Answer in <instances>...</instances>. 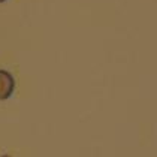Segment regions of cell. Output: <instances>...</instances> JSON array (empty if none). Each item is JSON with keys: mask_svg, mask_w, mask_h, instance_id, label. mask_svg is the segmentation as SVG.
Listing matches in <instances>:
<instances>
[{"mask_svg": "<svg viewBox=\"0 0 157 157\" xmlns=\"http://www.w3.org/2000/svg\"><path fill=\"white\" fill-rule=\"evenodd\" d=\"M3 2H6V0H0V3H3Z\"/></svg>", "mask_w": 157, "mask_h": 157, "instance_id": "cell-2", "label": "cell"}, {"mask_svg": "<svg viewBox=\"0 0 157 157\" xmlns=\"http://www.w3.org/2000/svg\"><path fill=\"white\" fill-rule=\"evenodd\" d=\"M2 157H11V156H8V154H6V156H2Z\"/></svg>", "mask_w": 157, "mask_h": 157, "instance_id": "cell-3", "label": "cell"}, {"mask_svg": "<svg viewBox=\"0 0 157 157\" xmlns=\"http://www.w3.org/2000/svg\"><path fill=\"white\" fill-rule=\"evenodd\" d=\"M15 90V79L8 71L0 69V100H6Z\"/></svg>", "mask_w": 157, "mask_h": 157, "instance_id": "cell-1", "label": "cell"}]
</instances>
